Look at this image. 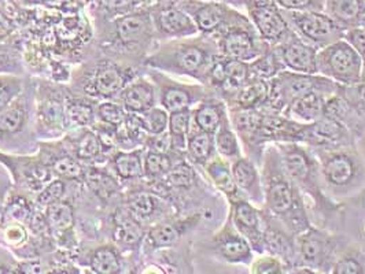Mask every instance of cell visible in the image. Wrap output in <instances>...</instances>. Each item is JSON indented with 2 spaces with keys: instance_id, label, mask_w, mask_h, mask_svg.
Segmentation results:
<instances>
[{
  "instance_id": "12",
  "label": "cell",
  "mask_w": 365,
  "mask_h": 274,
  "mask_svg": "<svg viewBox=\"0 0 365 274\" xmlns=\"http://www.w3.org/2000/svg\"><path fill=\"white\" fill-rule=\"evenodd\" d=\"M146 75L154 83L157 103L168 112L194 109L205 98L213 92L203 84H187L173 80L169 74L146 68Z\"/></svg>"
},
{
  "instance_id": "43",
  "label": "cell",
  "mask_w": 365,
  "mask_h": 274,
  "mask_svg": "<svg viewBox=\"0 0 365 274\" xmlns=\"http://www.w3.org/2000/svg\"><path fill=\"white\" fill-rule=\"evenodd\" d=\"M26 81L22 74L0 73V112L19 98Z\"/></svg>"
},
{
  "instance_id": "47",
  "label": "cell",
  "mask_w": 365,
  "mask_h": 274,
  "mask_svg": "<svg viewBox=\"0 0 365 274\" xmlns=\"http://www.w3.org/2000/svg\"><path fill=\"white\" fill-rule=\"evenodd\" d=\"M250 272L253 274H282L286 273V265L279 256L272 254H261L259 258H253L250 263Z\"/></svg>"
},
{
  "instance_id": "33",
  "label": "cell",
  "mask_w": 365,
  "mask_h": 274,
  "mask_svg": "<svg viewBox=\"0 0 365 274\" xmlns=\"http://www.w3.org/2000/svg\"><path fill=\"white\" fill-rule=\"evenodd\" d=\"M203 170L207 179L216 186V189H219L220 192L227 198L228 203L239 198H243V195L237 189L230 161L224 159L217 154L215 158H212L207 164H205Z\"/></svg>"
},
{
  "instance_id": "49",
  "label": "cell",
  "mask_w": 365,
  "mask_h": 274,
  "mask_svg": "<svg viewBox=\"0 0 365 274\" xmlns=\"http://www.w3.org/2000/svg\"><path fill=\"white\" fill-rule=\"evenodd\" d=\"M286 11H324L326 0H274Z\"/></svg>"
},
{
  "instance_id": "38",
  "label": "cell",
  "mask_w": 365,
  "mask_h": 274,
  "mask_svg": "<svg viewBox=\"0 0 365 274\" xmlns=\"http://www.w3.org/2000/svg\"><path fill=\"white\" fill-rule=\"evenodd\" d=\"M324 11L345 29L354 28L365 17V0H326Z\"/></svg>"
},
{
  "instance_id": "3",
  "label": "cell",
  "mask_w": 365,
  "mask_h": 274,
  "mask_svg": "<svg viewBox=\"0 0 365 274\" xmlns=\"http://www.w3.org/2000/svg\"><path fill=\"white\" fill-rule=\"evenodd\" d=\"M38 148L35 130V83L28 78L19 98L0 112V151L34 154Z\"/></svg>"
},
{
  "instance_id": "53",
  "label": "cell",
  "mask_w": 365,
  "mask_h": 274,
  "mask_svg": "<svg viewBox=\"0 0 365 274\" xmlns=\"http://www.w3.org/2000/svg\"><path fill=\"white\" fill-rule=\"evenodd\" d=\"M17 26L14 21L7 16V13L0 9V43H4L7 38L14 35Z\"/></svg>"
},
{
  "instance_id": "7",
  "label": "cell",
  "mask_w": 365,
  "mask_h": 274,
  "mask_svg": "<svg viewBox=\"0 0 365 274\" xmlns=\"http://www.w3.org/2000/svg\"><path fill=\"white\" fill-rule=\"evenodd\" d=\"M280 155L282 164L292 181L302 194L311 198L314 206L326 207L327 199L322 191V174L319 161L308 147L301 143H274Z\"/></svg>"
},
{
  "instance_id": "13",
  "label": "cell",
  "mask_w": 365,
  "mask_h": 274,
  "mask_svg": "<svg viewBox=\"0 0 365 274\" xmlns=\"http://www.w3.org/2000/svg\"><path fill=\"white\" fill-rule=\"evenodd\" d=\"M194 21L198 32L203 36L215 37L228 26L249 19L235 7L207 0H175Z\"/></svg>"
},
{
  "instance_id": "29",
  "label": "cell",
  "mask_w": 365,
  "mask_h": 274,
  "mask_svg": "<svg viewBox=\"0 0 365 274\" xmlns=\"http://www.w3.org/2000/svg\"><path fill=\"white\" fill-rule=\"evenodd\" d=\"M145 147L135 149H117L110 155L109 170L118 181H142L145 179L143 169Z\"/></svg>"
},
{
  "instance_id": "23",
  "label": "cell",
  "mask_w": 365,
  "mask_h": 274,
  "mask_svg": "<svg viewBox=\"0 0 365 274\" xmlns=\"http://www.w3.org/2000/svg\"><path fill=\"white\" fill-rule=\"evenodd\" d=\"M284 70L295 73L317 74V51L311 44L294 35L286 41L272 47Z\"/></svg>"
},
{
  "instance_id": "34",
  "label": "cell",
  "mask_w": 365,
  "mask_h": 274,
  "mask_svg": "<svg viewBox=\"0 0 365 274\" xmlns=\"http://www.w3.org/2000/svg\"><path fill=\"white\" fill-rule=\"evenodd\" d=\"M329 98L319 92L307 93L292 100L284 111V115L302 124H312L324 115V107Z\"/></svg>"
},
{
  "instance_id": "56",
  "label": "cell",
  "mask_w": 365,
  "mask_h": 274,
  "mask_svg": "<svg viewBox=\"0 0 365 274\" xmlns=\"http://www.w3.org/2000/svg\"><path fill=\"white\" fill-rule=\"evenodd\" d=\"M360 25H363V26H365V17L363 19V21H361V23Z\"/></svg>"
},
{
  "instance_id": "48",
  "label": "cell",
  "mask_w": 365,
  "mask_h": 274,
  "mask_svg": "<svg viewBox=\"0 0 365 274\" xmlns=\"http://www.w3.org/2000/svg\"><path fill=\"white\" fill-rule=\"evenodd\" d=\"M0 73H24L19 50L6 43H0Z\"/></svg>"
},
{
  "instance_id": "55",
  "label": "cell",
  "mask_w": 365,
  "mask_h": 274,
  "mask_svg": "<svg viewBox=\"0 0 365 274\" xmlns=\"http://www.w3.org/2000/svg\"><path fill=\"white\" fill-rule=\"evenodd\" d=\"M207 1H220V3H227V4H230V6H232V7H245L246 6V3L249 1V0H207Z\"/></svg>"
},
{
  "instance_id": "35",
  "label": "cell",
  "mask_w": 365,
  "mask_h": 274,
  "mask_svg": "<svg viewBox=\"0 0 365 274\" xmlns=\"http://www.w3.org/2000/svg\"><path fill=\"white\" fill-rule=\"evenodd\" d=\"M120 247L115 244H101L87 254L86 265L92 273L118 274L124 272V263Z\"/></svg>"
},
{
  "instance_id": "26",
  "label": "cell",
  "mask_w": 365,
  "mask_h": 274,
  "mask_svg": "<svg viewBox=\"0 0 365 274\" xmlns=\"http://www.w3.org/2000/svg\"><path fill=\"white\" fill-rule=\"evenodd\" d=\"M62 140L74 157L86 164H96L105 157V154L111 147L108 146L105 139L98 132H95L93 128L77 129L68 132V135Z\"/></svg>"
},
{
  "instance_id": "1",
  "label": "cell",
  "mask_w": 365,
  "mask_h": 274,
  "mask_svg": "<svg viewBox=\"0 0 365 274\" xmlns=\"http://www.w3.org/2000/svg\"><path fill=\"white\" fill-rule=\"evenodd\" d=\"M261 179L264 186L261 209L269 217L282 223L292 236L311 226L302 192L287 174L274 144L264 149Z\"/></svg>"
},
{
  "instance_id": "46",
  "label": "cell",
  "mask_w": 365,
  "mask_h": 274,
  "mask_svg": "<svg viewBox=\"0 0 365 274\" xmlns=\"http://www.w3.org/2000/svg\"><path fill=\"white\" fill-rule=\"evenodd\" d=\"M65 180L62 179H58L54 177L51 181L46 184L36 195H35V203H36L37 207L40 210H44L46 207L54 204L56 201H62L65 199L66 196V191H68V186H66Z\"/></svg>"
},
{
  "instance_id": "51",
  "label": "cell",
  "mask_w": 365,
  "mask_h": 274,
  "mask_svg": "<svg viewBox=\"0 0 365 274\" xmlns=\"http://www.w3.org/2000/svg\"><path fill=\"white\" fill-rule=\"evenodd\" d=\"M145 148L150 151H155V152H163V154H178L173 149L172 137L168 130L164 133H160V135L147 136ZM179 155H182V154H179Z\"/></svg>"
},
{
  "instance_id": "52",
  "label": "cell",
  "mask_w": 365,
  "mask_h": 274,
  "mask_svg": "<svg viewBox=\"0 0 365 274\" xmlns=\"http://www.w3.org/2000/svg\"><path fill=\"white\" fill-rule=\"evenodd\" d=\"M344 38L346 40L350 46H353V48L359 54L361 55L365 66V26L359 25V26H354V28H349L345 32Z\"/></svg>"
},
{
  "instance_id": "4",
  "label": "cell",
  "mask_w": 365,
  "mask_h": 274,
  "mask_svg": "<svg viewBox=\"0 0 365 274\" xmlns=\"http://www.w3.org/2000/svg\"><path fill=\"white\" fill-rule=\"evenodd\" d=\"M155 41L150 7H142L111 22L109 35L105 38V46L109 50L105 51L118 60L127 59L130 63L133 58H138L143 63L147 55L154 50Z\"/></svg>"
},
{
  "instance_id": "20",
  "label": "cell",
  "mask_w": 365,
  "mask_h": 274,
  "mask_svg": "<svg viewBox=\"0 0 365 274\" xmlns=\"http://www.w3.org/2000/svg\"><path fill=\"white\" fill-rule=\"evenodd\" d=\"M200 219V213L187 217H166L147 229L142 247L148 253L173 247L198 225Z\"/></svg>"
},
{
  "instance_id": "2",
  "label": "cell",
  "mask_w": 365,
  "mask_h": 274,
  "mask_svg": "<svg viewBox=\"0 0 365 274\" xmlns=\"http://www.w3.org/2000/svg\"><path fill=\"white\" fill-rule=\"evenodd\" d=\"M219 54L216 40L200 33L161 41L147 55L143 66L166 74L190 77L205 84L207 72Z\"/></svg>"
},
{
  "instance_id": "45",
  "label": "cell",
  "mask_w": 365,
  "mask_h": 274,
  "mask_svg": "<svg viewBox=\"0 0 365 274\" xmlns=\"http://www.w3.org/2000/svg\"><path fill=\"white\" fill-rule=\"evenodd\" d=\"M140 127L146 132L147 136L160 135L168 130L169 127V112L160 105L138 114Z\"/></svg>"
},
{
  "instance_id": "10",
  "label": "cell",
  "mask_w": 365,
  "mask_h": 274,
  "mask_svg": "<svg viewBox=\"0 0 365 274\" xmlns=\"http://www.w3.org/2000/svg\"><path fill=\"white\" fill-rule=\"evenodd\" d=\"M322 179L335 192H347L361 183L364 167L357 154L346 146L317 148Z\"/></svg>"
},
{
  "instance_id": "50",
  "label": "cell",
  "mask_w": 365,
  "mask_h": 274,
  "mask_svg": "<svg viewBox=\"0 0 365 274\" xmlns=\"http://www.w3.org/2000/svg\"><path fill=\"white\" fill-rule=\"evenodd\" d=\"M331 273L334 274H363L365 273L364 265L360 258L356 255H344L338 258L332 265Z\"/></svg>"
},
{
  "instance_id": "8",
  "label": "cell",
  "mask_w": 365,
  "mask_h": 274,
  "mask_svg": "<svg viewBox=\"0 0 365 274\" xmlns=\"http://www.w3.org/2000/svg\"><path fill=\"white\" fill-rule=\"evenodd\" d=\"M68 88L50 81L35 83V130L37 139L58 140L66 133L65 99Z\"/></svg>"
},
{
  "instance_id": "11",
  "label": "cell",
  "mask_w": 365,
  "mask_h": 274,
  "mask_svg": "<svg viewBox=\"0 0 365 274\" xmlns=\"http://www.w3.org/2000/svg\"><path fill=\"white\" fill-rule=\"evenodd\" d=\"M283 10V9H282ZM294 33L316 50H322L329 44L344 38L346 29L329 17L326 11H286Z\"/></svg>"
},
{
  "instance_id": "18",
  "label": "cell",
  "mask_w": 365,
  "mask_h": 274,
  "mask_svg": "<svg viewBox=\"0 0 365 274\" xmlns=\"http://www.w3.org/2000/svg\"><path fill=\"white\" fill-rule=\"evenodd\" d=\"M148 7L158 43L200 35L194 21L175 0H157Z\"/></svg>"
},
{
  "instance_id": "5",
  "label": "cell",
  "mask_w": 365,
  "mask_h": 274,
  "mask_svg": "<svg viewBox=\"0 0 365 274\" xmlns=\"http://www.w3.org/2000/svg\"><path fill=\"white\" fill-rule=\"evenodd\" d=\"M135 66L114 58H102L74 73L72 91L101 100L115 99L138 74Z\"/></svg>"
},
{
  "instance_id": "27",
  "label": "cell",
  "mask_w": 365,
  "mask_h": 274,
  "mask_svg": "<svg viewBox=\"0 0 365 274\" xmlns=\"http://www.w3.org/2000/svg\"><path fill=\"white\" fill-rule=\"evenodd\" d=\"M113 100L130 114H142L158 105L155 85L147 75L135 77Z\"/></svg>"
},
{
  "instance_id": "30",
  "label": "cell",
  "mask_w": 365,
  "mask_h": 274,
  "mask_svg": "<svg viewBox=\"0 0 365 274\" xmlns=\"http://www.w3.org/2000/svg\"><path fill=\"white\" fill-rule=\"evenodd\" d=\"M95 110L96 106L93 103V99L68 90L65 99L66 132L93 127V124L96 122Z\"/></svg>"
},
{
  "instance_id": "16",
  "label": "cell",
  "mask_w": 365,
  "mask_h": 274,
  "mask_svg": "<svg viewBox=\"0 0 365 274\" xmlns=\"http://www.w3.org/2000/svg\"><path fill=\"white\" fill-rule=\"evenodd\" d=\"M298 265L297 269H311L313 273L331 272L335 263L336 241L326 232L309 226L294 236Z\"/></svg>"
},
{
  "instance_id": "40",
  "label": "cell",
  "mask_w": 365,
  "mask_h": 274,
  "mask_svg": "<svg viewBox=\"0 0 365 274\" xmlns=\"http://www.w3.org/2000/svg\"><path fill=\"white\" fill-rule=\"evenodd\" d=\"M215 146H216V151L220 157L230 161L231 164L239 157H242V148L239 143V137L231 124L230 112L224 118L220 128L215 133Z\"/></svg>"
},
{
  "instance_id": "28",
  "label": "cell",
  "mask_w": 365,
  "mask_h": 274,
  "mask_svg": "<svg viewBox=\"0 0 365 274\" xmlns=\"http://www.w3.org/2000/svg\"><path fill=\"white\" fill-rule=\"evenodd\" d=\"M231 169L237 189L243 198L261 209L264 206V186L261 173L258 172L255 161L247 155H242L231 164Z\"/></svg>"
},
{
  "instance_id": "36",
  "label": "cell",
  "mask_w": 365,
  "mask_h": 274,
  "mask_svg": "<svg viewBox=\"0 0 365 274\" xmlns=\"http://www.w3.org/2000/svg\"><path fill=\"white\" fill-rule=\"evenodd\" d=\"M217 155L216 146H215V135L203 132L195 127H191L187 139V148H185V158L188 162L205 167L212 158Z\"/></svg>"
},
{
  "instance_id": "44",
  "label": "cell",
  "mask_w": 365,
  "mask_h": 274,
  "mask_svg": "<svg viewBox=\"0 0 365 274\" xmlns=\"http://www.w3.org/2000/svg\"><path fill=\"white\" fill-rule=\"evenodd\" d=\"M96 121L110 128L117 129L125 121L128 112L115 100H102L96 105Z\"/></svg>"
},
{
  "instance_id": "41",
  "label": "cell",
  "mask_w": 365,
  "mask_h": 274,
  "mask_svg": "<svg viewBox=\"0 0 365 274\" xmlns=\"http://www.w3.org/2000/svg\"><path fill=\"white\" fill-rule=\"evenodd\" d=\"M192 127V109L180 110L175 112H169V127L168 132L172 137L173 149L178 154L185 157L187 139Z\"/></svg>"
},
{
  "instance_id": "54",
  "label": "cell",
  "mask_w": 365,
  "mask_h": 274,
  "mask_svg": "<svg viewBox=\"0 0 365 274\" xmlns=\"http://www.w3.org/2000/svg\"><path fill=\"white\" fill-rule=\"evenodd\" d=\"M10 189H11L10 176L9 177L0 176V216H1V211H3V207H4V203H6Z\"/></svg>"
},
{
  "instance_id": "37",
  "label": "cell",
  "mask_w": 365,
  "mask_h": 274,
  "mask_svg": "<svg viewBox=\"0 0 365 274\" xmlns=\"http://www.w3.org/2000/svg\"><path fill=\"white\" fill-rule=\"evenodd\" d=\"M84 183L99 201H111L121 192L118 179L109 172V169L99 166L88 164Z\"/></svg>"
},
{
  "instance_id": "31",
  "label": "cell",
  "mask_w": 365,
  "mask_h": 274,
  "mask_svg": "<svg viewBox=\"0 0 365 274\" xmlns=\"http://www.w3.org/2000/svg\"><path fill=\"white\" fill-rule=\"evenodd\" d=\"M269 98V80L250 78L237 93L225 100L228 111L259 110Z\"/></svg>"
},
{
  "instance_id": "15",
  "label": "cell",
  "mask_w": 365,
  "mask_h": 274,
  "mask_svg": "<svg viewBox=\"0 0 365 274\" xmlns=\"http://www.w3.org/2000/svg\"><path fill=\"white\" fill-rule=\"evenodd\" d=\"M220 54L240 62H252L271 47L259 37L250 19L240 21L215 37Z\"/></svg>"
},
{
  "instance_id": "6",
  "label": "cell",
  "mask_w": 365,
  "mask_h": 274,
  "mask_svg": "<svg viewBox=\"0 0 365 274\" xmlns=\"http://www.w3.org/2000/svg\"><path fill=\"white\" fill-rule=\"evenodd\" d=\"M344 90L345 87L320 74L295 73L290 70H283L272 80H269V98L267 105L259 110L284 115L289 105L297 98L311 92L332 96Z\"/></svg>"
},
{
  "instance_id": "21",
  "label": "cell",
  "mask_w": 365,
  "mask_h": 274,
  "mask_svg": "<svg viewBox=\"0 0 365 274\" xmlns=\"http://www.w3.org/2000/svg\"><path fill=\"white\" fill-rule=\"evenodd\" d=\"M123 207L128 211L130 217L142 223L146 229L166 217L173 216L168 214L170 206L160 194L142 188L128 191L124 196Z\"/></svg>"
},
{
  "instance_id": "14",
  "label": "cell",
  "mask_w": 365,
  "mask_h": 274,
  "mask_svg": "<svg viewBox=\"0 0 365 274\" xmlns=\"http://www.w3.org/2000/svg\"><path fill=\"white\" fill-rule=\"evenodd\" d=\"M0 164L9 172L14 188L26 194L37 192L54 179L51 167L46 164L41 155L36 154H6L0 151Z\"/></svg>"
},
{
  "instance_id": "39",
  "label": "cell",
  "mask_w": 365,
  "mask_h": 274,
  "mask_svg": "<svg viewBox=\"0 0 365 274\" xmlns=\"http://www.w3.org/2000/svg\"><path fill=\"white\" fill-rule=\"evenodd\" d=\"M184 155L179 154H163L145 148L143 157V169H145V180L148 183L158 181L164 179L178 161L184 159ZM187 159V158H185Z\"/></svg>"
},
{
  "instance_id": "17",
  "label": "cell",
  "mask_w": 365,
  "mask_h": 274,
  "mask_svg": "<svg viewBox=\"0 0 365 274\" xmlns=\"http://www.w3.org/2000/svg\"><path fill=\"white\" fill-rule=\"evenodd\" d=\"M245 7L258 35L269 47H274L295 35L284 16V10L274 0H249Z\"/></svg>"
},
{
  "instance_id": "19",
  "label": "cell",
  "mask_w": 365,
  "mask_h": 274,
  "mask_svg": "<svg viewBox=\"0 0 365 274\" xmlns=\"http://www.w3.org/2000/svg\"><path fill=\"white\" fill-rule=\"evenodd\" d=\"M231 221L237 232L246 238L253 251L257 254H265V232L268 216L265 211L246 198H239L230 201Z\"/></svg>"
},
{
  "instance_id": "9",
  "label": "cell",
  "mask_w": 365,
  "mask_h": 274,
  "mask_svg": "<svg viewBox=\"0 0 365 274\" xmlns=\"http://www.w3.org/2000/svg\"><path fill=\"white\" fill-rule=\"evenodd\" d=\"M317 74L342 87H356L363 83L364 60L353 46L341 38L317 51Z\"/></svg>"
},
{
  "instance_id": "42",
  "label": "cell",
  "mask_w": 365,
  "mask_h": 274,
  "mask_svg": "<svg viewBox=\"0 0 365 274\" xmlns=\"http://www.w3.org/2000/svg\"><path fill=\"white\" fill-rule=\"evenodd\" d=\"M249 73L250 78H261V80H272L280 72L284 70L279 58L274 54L272 47L265 53L249 62Z\"/></svg>"
},
{
  "instance_id": "32",
  "label": "cell",
  "mask_w": 365,
  "mask_h": 274,
  "mask_svg": "<svg viewBox=\"0 0 365 274\" xmlns=\"http://www.w3.org/2000/svg\"><path fill=\"white\" fill-rule=\"evenodd\" d=\"M227 115L225 102L212 93L192 109V127L215 135Z\"/></svg>"
},
{
  "instance_id": "24",
  "label": "cell",
  "mask_w": 365,
  "mask_h": 274,
  "mask_svg": "<svg viewBox=\"0 0 365 274\" xmlns=\"http://www.w3.org/2000/svg\"><path fill=\"white\" fill-rule=\"evenodd\" d=\"M213 247L220 259L228 263L250 265L255 258L250 243L237 232L230 216L222 228L215 235Z\"/></svg>"
},
{
  "instance_id": "22",
  "label": "cell",
  "mask_w": 365,
  "mask_h": 274,
  "mask_svg": "<svg viewBox=\"0 0 365 274\" xmlns=\"http://www.w3.org/2000/svg\"><path fill=\"white\" fill-rule=\"evenodd\" d=\"M50 235L59 247L74 248L76 241V211L73 203L68 199L56 201L43 210Z\"/></svg>"
},
{
  "instance_id": "25",
  "label": "cell",
  "mask_w": 365,
  "mask_h": 274,
  "mask_svg": "<svg viewBox=\"0 0 365 274\" xmlns=\"http://www.w3.org/2000/svg\"><path fill=\"white\" fill-rule=\"evenodd\" d=\"M349 130L341 121L323 115L317 121L307 124L302 135V143L314 148H335L346 146Z\"/></svg>"
}]
</instances>
